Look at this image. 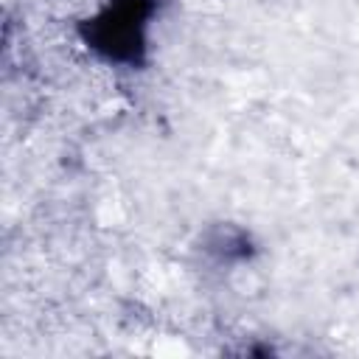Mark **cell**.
I'll return each mask as SVG.
<instances>
[{"label": "cell", "mask_w": 359, "mask_h": 359, "mask_svg": "<svg viewBox=\"0 0 359 359\" xmlns=\"http://www.w3.org/2000/svg\"><path fill=\"white\" fill-rule=\"evenodd\" d=\"M157 0H112L84 22L81 34L93 50L109 62L140 65L146 53V28Z\"/></svg>", "instance_id": "obj_1"}, {"label": "cell", "mask_w": 359, "mask_h": 359, "mask_svg": "<svg viewBox=\"0 0 359 359\" xmlns=\"http://www.w3.org/2000/svg\"><path fill=\"white\" fill-rule=\"evenodd\" d=\"M208 250L219 258H247L250 255V238L244 230L236 227H219L208 238Z\"/></svg>", "instance_id": "obj_2"}]
</instances>
